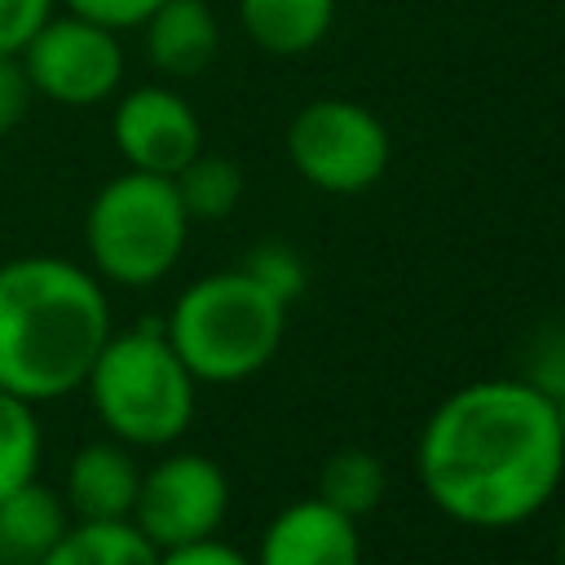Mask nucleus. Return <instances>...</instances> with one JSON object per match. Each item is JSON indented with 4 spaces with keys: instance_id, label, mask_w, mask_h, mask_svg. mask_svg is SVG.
Returning a JSON list of instances; mask_svg holds the SVG:
<instances>
[{
    "instance_id": "nucleus-7",
    "label": "nucleus",
    "mask_w": 565,
    "mask_h": 565,
    "mask_svg": "<svg viewBox=\"0 0 565 565\" xmlns=\"http://www.w3.org/2000/svg\"><path fill=\"white\" fill-rule=\"evenodd\" d=\"M18 57L35 97H49L57 106H97L110 102L124 84L119 31L97 26L79 13L53 9Z\"/></svg>"
},
{
    "instance_id": "nucleus-26",
    "label": "nucleus",
    "mask_w": 565,
    "mask_h": 565,
    "mask_svg": "<svg viewBox=\"0 0 565 565\" xmlns=\"http://www.w3.org/2000/svg\"><path fill=\"white\" fill-rule=\"evenodd\" d=\"M556 565H565V525H561V539H556Z\"/></svg>"
},
{
    "instance_id": "nucleus-8",
    "label": "nucleus",
    "mask_w": 565,
    "mask_h": 565,
    "mask_svg": "<svg viewBox=\"0 0 565 565\" xmlns=\"http://www.w3.org/2000/svg\"><path fill=\"white\" fill-rule=\"evenodd\" d=\"M230 512V481L225 472L194 450L163 455L141 472L137 503H132V525L163 552L177 543L212 539Z\"/></svg>"
},
{
    "instance_id": "nucleus-5",
    "label": "nucleus",
    "mask_w": 565,
    "mask_h": 565,
    "mask_svg": "<svg viewBox=\"0 0 565 565\" xmlns=\"http://www.w3.org/2000/svg\"><path fill=\"white\" fill-rule=\"evenodd\" d=\"M185 234L190 216L172 177L137 168L110 177L84 212V247L93 274L115 287H150L168 278L185 252Z\"/></svg>"
},
{
    "instance_id": "nucleus-11",
    "label": "nucleus",
    "mask_w": 565,
    "mask_h": 565,
    "mask_svg": "<svg viewBox=\"0 0 565 565\" xmlns=\"http://www.w3.org/2000/svg\"><path fill=\"white\" fill-rule=\"evenodd\" d=\"M141 468L124 441H88L71 455L62 477V499L75 521H128L137 503Z\"/></svg>"
},
{
    "instance_id": "nucleus-16",
    "label": "nucleus",
    "mask_w": 565,
    "mask_h": 565,
    "mask_svg": "<svg viewBox=\"0 0 565 565\" xmlns=\"http://www.w3.org/2000/svg\"><path fill=\"white\" fill-rule=\"evenodd\" d=\"M172 185H177V199H181V207H185L190 221H221L243 199V168L234 159H225V154L199 150L172 177Z\"/></svg>"
},
{
    "instance_id": "nucleus-15",
    "label": "nucleus",
    "mask_w": 565,
    "mask_h": 565,
    "mask_svg": "<svg viewBox=\"0 0 565 565\" xmlns=\"http://www.w3.org/2000/svg\"><path fill=\"white\" fill-rule=\"evenodd\" d=\"M159 547L132 521H71L35 565H154Z\"/></svg>"
},
{
    "instance_id": "nucleus-6",
    "label": "nucleus",
    "mask_w": 565,
    "mask_h": 565,
    "mask_svg": "<svg viewBox=\"0 0 565 565\" xmlns=\"http://www.w3.org/2000/svg\"><path fill=\"white\" fill-rule=\"evenodd\" d=\"M287 159L313 190L362 194L388 172L393 141L375 110L349 97H318L287 124Z\"/></svg>"
},
{
    "instance_id": "nucleus-25",
    "label": "nucleus",
    "mask_w": 565,
    "mask_h": 565,
    "mask_svg": "<svg viewBox=\"0 0 565 565\" xmlns=\"http://www.w3.org/2000/svg\"><path fill=\"white\" fill-rule=\"evenodd\" d=\"M552 411H556V428H561V441H565V388L552 397Z\"/></svg>"
},
{
    "instance_id": "nucleus-23",
    "label": "nucleus",
    "mask_w": 565,
    "mask_h": 565,
    "mask_svg": "<svg viewBox=\"0 0 565 565\" xmlns=\"http://www.w3.org/2000/svg\"><path fill=\"white\" fill-rule=\"evenodd\" d=\"M154 565H252L238 547L221 543L216 534L212 539H194V543H177V547H163Z\"/></svg>"
},
{
    "instance_id": "nucleus-12",
    "label": "nucleus",
    "mask_w": 565,
    "mask_h": 565,
    "mask_svg": "<svg viewBox=\"0 0 565 565\" xmlns=\"http://www.w3.org/2000/svg\"><path fill=\"white\" fill-rule=\"evenodd\" d=\"M146 57L168 79H190L212 66L221 49V26L207 9V0H163L146 22Z\"/></svg>"
},
{
    "instance_id": "nucleus-18",
    "label": "nucleus",
    "mask_w": 565,
    "mask_h": 565,
    "mask_svg": "<svg viewBox=\"0 0 565 565\" xmlns=\"http://www.w3.org/2000/svg\"><path fill=\"white\" fill-rule=\"evenodd\" d=\"M44 433L35 419V402L0 388V494L18 490L40 472Z\"/></svg>"
},
{
    "instance_id": "nucleus-20",
    "label": "nucleus",
    "mask_w": 565,
    "mask_h": 565,
    "mask_svg": "<svg viewBox=\"0 0 565 565\" xmlns=\"http://www.w3.org/2000/svg\"><path fill=\"white\" fill-rule=\"evenodd\" d=\"M31 102H35V88H31L26 71H22V57L18 53H0V137L13 132L26 119Z\"/></svg>"
},
{
    "instance_id": "nucleus-1",
    "label": "nucleus",
    "mask_w": 565,
    "mask_h": 565,
    "mask_svg": "<svg viewBox=\"0 0 565 565\" xmlns=\"http://www.w3.org/2000/svg\"><path fill=\"white\" fill-rule=\"evenodd\" d=\"M428 499L472 530H508L543 512L565 477L552 397L530 380H477L450 393L415 450Z\"/></svg>"
},
{
    "instance_id": "nucleus-3",
    "label": "nucleus",
    "mask_w": 565,
    "mask_h": 565,
    "mask_svg": "<svg viewBox=\"0 0 565 565\" xmlns=\"http://www.w3.org/2000/svg\"><path fill=\"white\" fill-rule=\"evenodd\" d=\"M194 375L168 344L163 322H137L128 331H110L102 353L93 358L84 388L106 424V433L124 446H172L194 419Z\"/></svg>"
},
{
    "instance_id": "nucleus-13",
    "label": "nucleus",
    "mask_w": 565,
    "mask_h": 565,
    "mask_svg": "<svg viewBox=\"0 0 565 565\" xmlns=\"http://www.w3.org/2000/svg\"><path fill=\"white\" fill-rule=\"evenodd\" d=\"M71 521L62 490H49L40 477L0 494V565H35Z\"/></svg>"
},
{
    "instance_id": "nucleus-14",
    "label": "nucleus",
    "mask_w": 565,
    "mask_h": 565,
    "mask_svg": "<svg viewBox=\"0 0 565 565\" xmlns=\"http://www.w3.org/2000/svg\"><path fill=\"white\" fill-rule=\"evenodd\" d=\"M238 22L256 49L274 57H300L327 40L335 0H238Z\"/></svg>"
},
{
    "instance_id": "nucleus-4",
    "label": "nucleus",
    "mask_w": 565,
    "mask_h": 565,
    "mask_svg": "<svg viewBox=\"0 0 565 565\" xmlns=\"http://www.w3.org/2000/svg\"><path fill=\"white\" fill-rule=\"evenodd\" d=\"M168 344L203 384H234L269 366L287 331V305L243 269L194 278L163 318Z\"/></svg>"
},
{
    "instance_id": "nucleus-22",
    "label": "nucleus",
    "mask_w": 565,
    "mask_h": 565,
    "mask_svg": "<svg viewBox=\"0 0 565 565\" xmlns=\"http://www.w3.org/2000/svg\"><path fill=\"white\" fill-rule=\"evenodd\" d=\"M57 0H0V53H22Z\"/></svg>"
},
{
    "instance_id": "nucleus-2",
    "label": "nucleus",
    "mask_w": 565,
    "mask_h": 565,
    "mask_svg": "<svg viewBox=\"0 0 565 565\" xmlns=\"http://www.w3.org/2000/svg\"><path fill=\"white\" fill-rule=\"evenodd\" d=\"M110 300L93 269L66 256L0 260V388L53 402L84 388L110 335Z\"/></svg>"
},
{
    "instance_id": "nucleus-24",
    "label": "nucleus",
    "mask_w": 565,
    "mask_h": 565,
    "mask_svg": "<svg viewBox=\"0 0 565 565\" xmlns=\"http://www.w3.org/2000/svg\"><path fill=\"white\" fill-rule=\"evenodd\" d=\"M534 388H543L547 397H556L561 388H565V331H556V335H547L543 344H539V353H534V371L525 375Z\"/></svg>"
},
{
    "instance_id": "nucleus-9",
    "label": "nucleus",
    "mask_w": 565,
    "mask_h": 565,
    "mask_svg": "<svg viewBox=\"0 0 565 565\" xmlns=\"http://www.w3.org/2000/svg\"><path fill=\"white\" fill-rule=\"evenodd\" d=\"M110 141L128 168L154 172V177H177L203 150V128H199L194 106L177 88L141 84L115 102Z\"/></svg>"
},
{
    "instance_id": "nucleus-17",
    "label": "nucleus",
    "mask_w": 565,
    "mask_h": 565,
    "mask_svg": "<svg viewBox=\"0 0 565 565\" xmlns=\"http://www.w3.org/2000/svg\"><path fill=\"white\" fill-rule=\"evenodd\" d=\"M318 499L344 516H366L384 499V468L371 450H335L318 472Z\"/></svg>"
},
{
    "instance_id": "nucleus-19",
    "label": "nucleus",
    "mask_w": 565,
    "mask_h": 565,
    "mask_svg": "<svg viewBox=\"0 0 565 565\" xmlns=\"http://www.w3.org/2000/svg\"><path fill=\"white\" fill-rule=\"evenodd\" d=\"M238 269H243L247 278H256V282H260L274 300H282V305H291V300L305 291V282H309L305 260H300L287 243H260V247H252Z\"/></svg>"
},
{
    "instance_id": "nucleus-21",
    "label": "nucleus",
    "mask_w": 565,
    "mask_h": 565,
    "mask_svg": "<svg viewBox=\"0 0 565 565\" xmlns=\"http://www.w3.org/2000/svg\"><path fill=\"white\" fill-rule=\"evenodd\" d=\"M66 13H79L97 26H110V31H132L141 26L163 0H62Z\"/></svg>"
},
{
    "instance_id": "nucleus-10",
    "label": "nucleus",
    "mask_w": 565,
    "mask_h": 565,
    "mask_svg": "<svg viewBox=\"0 0 565 565\" xmlns=\"http://www.w3.org/2000/svg\"><path fill=\"white\" fill-rule=\"evenodd\" d=\"M252 565H362L358 521L318 494L300 499L265 525Z\"/></svg>"
}]
</instances>
